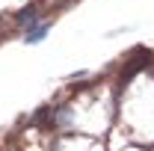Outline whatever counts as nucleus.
I'll list each match as a JSON object with an SVG mask.
<instances>
[{
    "mask_svg": "<svg viewBox=\"0 0 154 151\" xmlns=\"http://www.w3.org/2000/svg\"><path fill=\"white\" fill-rule=\"evenodd\" d=\"M18 24H24V27L30 24V27H33V24H36V6H27V9L18 15Z\"/></svg>",
    "mask_w": 154,
    "mask_h": 151,
    "instance_id": "1",
    "label": "nucleus"
},
{
    "mask_svg": "<svg viewBox=\"0 0 154 151\" xmlns=\"http://www.w3.org/2000/svg\"><path fill=\"white\" fill-rule=\"evenodd\" d=\"M48 33V24H42V27H30L27 30V42H38V39H45Z\"/></svg>",
    "mask_w": 154,
    "mask_h": 151,
    "instance_id": "2",
    "label": "nucleus"
}]
</instances>
